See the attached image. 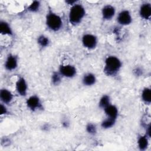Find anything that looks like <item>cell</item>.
I'll list each match as a JSON object with an SVG mask.
<instances>
[{
  "mask_svg": "<svg viewBox=\"0 0 151 151\" xmlns=\"http://www.w3.org/2000/svg\"><path fill=\"white\" fill-rule=\"evenodd\" d=\"M81 42L83 47L88 50L94 49L98 44L97 37L92 34H85L83 35Z\"/></svg>",
  "mask_w": 151,
  "mask_h": 151,
  "instance_id": "4",
  "label": "cell"
},
{
  "mask_svg": "<svg viewBox=\"0 0 151 151\" xmlns=\"http://www.w3.org/2000/svg\"><path fill=\"white\" fill-rule=\"evenodd\" d=\"M63 125L64 127H67L69 125V122L67 121V120H64L63 122Z\"/></svg>",
  "mask_w": 151,
  "mask_h": 151,
  "instance_id": "26",
  "label": "cell"
},
{
  "mask_svg": "<svg viewBox=\"0 0 151 151\" xmlns=\"http://www.w3.org/2000/svg\"><path fill=\"white\" fill-rule=\"evenodd\" d=\"M18 65V57L15 54H9L8 55L5 63V68L9 71H12L15 70Z\"/></svg>",
  "mask_w": 151,
  "mask_h": 151,
  "instance_id": "8",
  "label": "cell"
},
{
  "mask_svg": "<svg viewBox=\"0 0 151 151\" xmlns=\"http://www.w3.org/2000/svg\"><path fill=\"white\" fill-rule=\"evenodd\" d=\"M149 138L145 134L143 135H139L137 139V143L138 148L140 150H146L149 145Z\"/></svg>",
  "mask_w": 151,
  "mask_h": 151,
  "instance_id": "14",
  "label": "cell"
},
{
  "mask_svg": "<svg viewBox=\"0 0 151 151\" xmlns=\"http://www.w3.org/2000/svg\"><path fill=\"white\" fill-rule=\"evenodd\" d=\"M37 43L42 48L47 47L50 43V39L45 35H40L37 38Z\"/></svg>",
  "mask_w": 151,
  "mask_h": 151,
  "instance_id": "19",
  "label": "cell"
},
{
  "mask_svg": "<svg viewBox=\"0 0 151 151\" xmlns=\"http://www.w3.org/2000/svg\"><path fill=\"white\" fill-rule=\"evenodd\" d=\"M103 110L107 117L111 118L115 120L117 119L119 114V110L117 107L115 105L110 104Z\"/></svg>",
  "mask_w": 151,
  "mask_h": 151,
  "instance_id": "13",
  "label": "cell"
},
{
  "mask_svg": "<svg viewBox=\"0 0 151 151\" xmlns=\"http://www.w3.org/2000/svg\"><path fill=\"white\" fill-rule=\"evenodd\" d=\"M40 6V2L38 1H34L28 6L27 9L31 12H37L39 11Z\"/></svg>",
  "mask_w": 151,
  "mask_h": 151,
  "instance_id": "21",
  "label": "cell"
},
{
  "mask_svg": "<svg viewBox=\"0 0 151 151\" xmlns=\"http://www.w3.org/2000/svg\"><path fill=\"white\" fill-rule=\"evenodd\" d=\"M86 15V9L84 7L80 4H75L72 5L68 13V19L71 24L77 25L79 24Z\"/></svg>",
  "mask_w": 151,
  "mask_h": 151,
  "instance_id": "2",
  "label": "cell"
},
{
  "mask_svg": "<svg viewBox=\"0 0 151 151\" xmlns=\"http://www.w3.org/2000/svg\"><path fill=\"white\" fill-rule=\"evenodd\" d=\"M86 132L91 135H94L97 133V127L94 124L92 123H88L86 125Z\"/></svg>",
  "mask_w": 151,
  "mask_h": 151,
  "instance_id": "23",
  "label": "cell"
},
{
  "mask_svg": "<svg viewBox=\"0 0 151 151\" xmlns=\"http://www.w3.org/2000/svg\"><path fill=\"white\" fill-rule=\"evenodd\" d=\"M111 103V99L109 95L104 94L100 99L99 101V106L100 109L104 110L106 107L110 105Z\"/></svg>",
  "mask_w": 151,
  "mask_h": 151,
  "instance_id": "18",
  "label": "cell"
},
{
  "mask_svg": "<svg viewBox=\"0 0 151 151\" xmlns=\"http://www.w3.org/2000/svg\"><path fill=\"white\" fill-rule=\"evenodd\" d=\"M116 14L115 8L111 5H106L101 9V15L103 19L111 20Z\"/></svg>",
  "mask_w": 151,
  "mask_h": 151,
  "instance_id": "10",
  "label": "cell"
},
{
  "mask_svg": "<svg viewBox=\"0 0 151 151\" xmlns=\"http://www.w3.org/2000/svg\"><path fill=\"white\" fill-rule=\"evenodd\" d=\"M8 110L6 106H5V104L1 103V115H5V114H8Z\"/></svg>",
  "mask_w": 151,
  "mask_h": 151,
  "instance_id": "24",
  "label": "cell"
},
{
  "mask_svg": "<svg viewBox=\"0 0 151 151\" xmlns=\"http://www.w3.org/2000/svg\"><path fill=\"white\" fill-rule=\"evenodd\" d=\"M96 77L92 73H86L82 78V83L86 86H91L96 83Z\"/></svg>",
  "mask_w": 151,
  "mask_h": 151,
  "instance_id": "15",
  "label": "cell"
},
{
  "mask_svg": "<svg viewBox=\"0 0 151 151\" xmlns=\"http://www.w3.org/2000/svg\"><path fill=\"white\" fill-rule=\"evenodd\" d=\"M142 100L146 104L149 105L151 103V89L150 87H145L141 93Z\"/></svg>",
  "mask_w": 151,
  "mask_h": 151,
  "instance_id": "17",
  "label": "cell"
},
{
  "mask_svg": "<svg viewBox=\"0 0 151 151\" xmlns=\"http://www.w3.org/2000/svg\"><path fill=\"white\" fill-rule=\"evenodd\" d=\"M117 22L123 26L130 25L132 22V17L130 11L127 9L121 11L117 17Z\"/></svg>",
  "mask_w": 151,
  "mask_h": 151,
  "instance_id": "7",
  "label": "cell"
},
{
  "mask_svg": "<svg viewBox=\"0 0 151 151\" xmlns=\"http://www.w3.org/2000/svg\"><path fill=\"white\" fill-rule=\"evenodd\" d=\"M0 33L4 35H13V31L9 24L5 21L0 22Z\"/></svg>",
  "mask_w": 151,
  "mask_h": 151,
  "instance_id": "16",
  "label": "cell"
},
{
  "mask_svg": "<svg viewBox=\"0 0 151 151\" xmlns=\"http://www.w3.org/2000/svg\"><path fill=\"white\" fill-rule=\"evenodd\" d=\"M45 24L48 28L54 32L58 31L63 27V20L60 15L49 10L45 17Z\"/></svg>",
  "mask_w": 151,
  "mask_h": 151,
  "instance_id": "3",
  "label": "cell"
},
{
  "mask_svg": "<svg viewBox=\"0 0 151 151\" xmlns=\"http://www.w3.org/2000/svg\"><path fill=\"white\" fill-rule=\"evenodd\" d=\"M26 105L27 107L32 111L42 110L43 109L42 102L37 95H32L29 97L26 100Z\"/></svg>",
  "mask_w": 151,
  "mask_h": 151,
  "instance_id": "5",
  "label": "cell"
},
{
  "mask_svg": "<svg viewBox=\"0 0 151 151\" xmlns=\"http://www.w3.org/2000/svg\"><path fill=\"white\" fill-rule=\"evenodd\" d=\"M14 98L12 93L6 88H2L0 91V99L2 103L8 104L11 103Z\"/></svg>",
  "mask_w": 151,
  "mask_h": 151,
  "instance_id": "12",
  "label": "cell"
},
{
  "mask_svg": "<svg viewBox=\"0 0 151 151\" xmlns=\"http://www.w3.org/2000/svg\"><path fill=\"white\" fill-rule=\"evenodd\" d=\"M61 78H62V76L58 71L53 72V73L52 74V76H51L52 83L55 86L58 85L61 83Z\"/></svg>",
  "mask_w": 151,
  "mask_h": 151,
  "instance_id": "22",
  "label": "cell"
},
{
  "mask_svg": "<svg viewBox=\"0 0 151 151\" xmlns=\"http://www.w3.org/2000/svg\"><path fill=\"white\" fill-rule=\"evenodd\" d=\"M122 67L121 60L116 56L109 55L104 61L103 71L107 76H115Z\"/></svg>",
  "mask_w": 151,
  "mask_h": 151,
  "instance_id": "1",
  "label": "cell"
},
{
  "mask_svg": "<svg viewBox=\"0 0 151 151\" xmlns=\"http://www.w3.org/2000/svg\"><path fill=\"white\" fill-rule=\"evenodd\" d=\"M116 121V120H115V119L107 117L104 120H103L101 122V126L103 129H104L111 128L115 124Z\"/></svg>",
  "mask_w": 151,
  "mask_h": 151,
  "instance_id": "20",
  "label": "cell"
},
{
  "mask_svg": "<svg viewBox=\"0 0 151 151\" xmlns=\"http://www.w3.org/2000/svg\"><path fill=\"white\" fill-rule=\"evenodd\" d=\"M134 73L136 76H141L143 74V71L140 68L137 67L134 70Z\"/></svg>",
  "mask_w": 151,
  "mask_h": 151,
  "instance_id": "25",
  "label": "cell"
},
{
  "mask_svg": "<svg viewBox=\"0 0 151 151\" xmlns=\"http://www.w3.org/2000/svg\"><path fill=\"white\" fill-rule=\"evenodd\" d=\"M139 15L145 20L149 19L151 17V4L148 2L142 4L139 8Z\"/></svg>",
  "mask_w": 151,
  "mask_h": 151,
  "instance_id": "11",
  "label": "cell"
},
{
  "mask_svg": "<svg viewBox=\"0 0 151 151\" xmlns=\"http://www.w3.org/2000/svg\"><path fill=\"white\" fill-rule=\"evenodd\" d=\"M58 72L62 77L71 78L76 76L77 69L71 64H64L59 67Z\"/></svg>",
  "mask_w": 151,
  "mask_h": 151,
  "instance_id": "6",
  "label": "cell"
},
{
  "mask_svg": "<svg viewBox=\"0 0 151 151\" xmlns=\"http://www.w3.org/2000/svg\"><path fill=\"white\" fill-rule=\"evenodd\" d=\"M16 91L21 96H25L28 91V84L25 79L20 77L18 78L15 83Z\"/></svg>",
  "mask_w": 151,
  "mask_h": 151,
  "instance_id": "9",
  "label": "cell"
}]
</instances>
